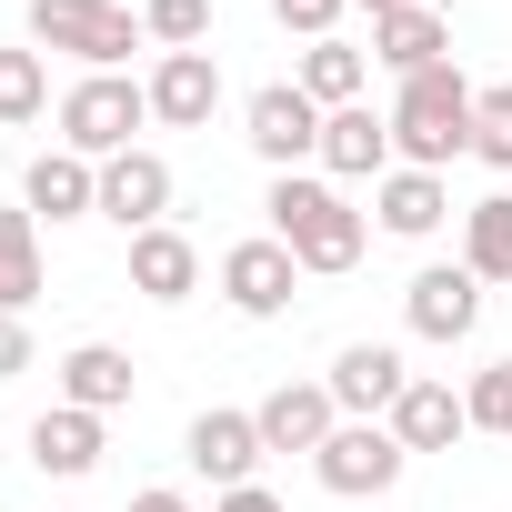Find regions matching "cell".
Returning a JSON list of instances; mask_svg holds the SVG:
<instances>
[{"instance_id": "21", "label": "cell", "mask_w": 512, "mask_h": 512, "mask_svg": "<svg viewBox=\"0 0 512 512\" xmlns=\"http://www.w3.org/2000/svg\"><path fill=\"white\" fill-rule=\"evenodd\" d=\"M31 472H51V482H81V472H101V412H71V402H51V412L31 422Z\"/></svg>"}, {"instance_id": "24", "label": "cell", "mask_w": 512, "mask_h": 512, "mask_svg": "<svg viewBox=\"0 0 512 512\" xmlns=\"http://www.w3.org/2000/svg\"><path fill=\"white\" fill-rule=\"evenodd\" d=\"M292 81H302V91H312L322 111H352V101H362V81H372V61H362L352 41H312Z\"/></svg>"}, {"instance_id": "20", "label": "cell", "mask_w": 512, "mask_h": 512, "mask_svg": "<svg viewBox=\"0 0 512 512\" xmlns=\"http://www.w3.org/2000/svg\"><path fill=\"white\" fill-rule=\"evenodd\" d=\"M392 432H402V452H452V442L472 432V402H462L452 382H422V372H412V392L392 402Z\"/></svg>"}, {"instance_id": "14", "label": "cell", "mask_w": 512, "mask_h": 512, "mask_svg": "<svg viewBox=\"0 0 512 512\" xmlns=\"http://www.w3.org/2000/svg\"><path fill=\"white\" fill-rule=\"evenodd\" d=\"M211 111H221V61H211V51H161V71H151V121L211 131Z\"/></svg>"}, {"instance_id": "23", "label": "cell", "mask_w": 512, "mask_h": 512, "mask_svg": "<svg viewBox=\"0 0 512 512\" xmlns=\"http://www.w3.org/2000/svg\"><path fill=\"white\" fill-rule=\"evenodd\" d=\"M31 302H41V221L0 211V312H31Z\"/></svg>"}, {"instance_id": "4", "label": "cell", "mask_w": 512, "mask_h": 512, "mask_svg": "<svg viewBox=\"0 0 512 512\" xmlns=\"http://www.w3.org/2000/svg\"><path fill=\"white\" fill-rule=\"evenodd\" d=\"M31 41L41 51H71L91 71H121L151 31H141V11H121V0H31Z\"/></svg>"}, {"instance_id": "15", "label": "cell", "mask_w": 512, "mask_h": 512, "mask_svg": "<svg viewBox=\"0 0 512 512\" xmlns=\"http://www.w3.org/2000/svg\"><path fill=\"white\" fill-rule=\"evenodd\" d=\"M21 211H31V221H91V211H101V161L41 151V161L21 171Z\"/></svg>"}, {"instance_id": "18", "label": "cell", "mask_w": 512, "mask_h": 512, "mask_svg": "<svg viewBox=\"0 0 512 512\" xmlns=\"http://www.w3.org/2000/svg\"><path fill=\"white\" fill-rule=\"evenodd\" d=\"M131 292L141 302H191L201 292V251H191V231H131Z\"/></svg>"}, {"instance_id": "3", "label": "cell", "mask_w": 512, "mask_h": 512, "mask_svg": "<svg viewBox=\"0 0 512 512\" xmlns=\"http://www.w3.org/2000/svg\"><path fill=\"white\" fill-rule=\"evenodd\" d=\"M141 121H151V81L91 71V81L61 91V151H81V161H121V151H141V141H131Z\"/></svg>"}, {"instance_id": "32", "label": "cell", "mask_w": 512, "mask_h": 512, "mask_svg": "<svg viewBox=\"0 0 512 512\" xmlns=\"http://www.w3.org/2000/svg\"><path fill=\"white\" fill-rule=\"evenodd\" d=\"M131 512H191V492H171V482H151V492H131Z\"/></svg>"}, {"instance_id": "2", "label": "cell", "mask_w": 512, "mask_h": 512, "mask_svg": "<svg viewBox=\"0 0 512 512\" xmlns=\"http://www.w3.org/2000/svg\"><path fill=\"white\" fill-rule=\"evenodd\" d=\"M392 151L412 161V171H442V161H462L472 151V81L442 61V71H412L402 91H392Z\"/></svg>"}, {"instance_id": "19", "label": "cell", "mask_w": 512, "mask_h": 512, "mask_svg": "<svg viewBox=\"0 0 512 512\" xmlns=\"http://www.w3.org/2000/svg\"><path fill=\"white\" fill-rule=\"evenodd\" d=\"M131 382H141V372H131V352H111V342H71V352H61V402H71V412H101V422H111V412L131 402Z\"/></svg>"}, {"instance_id": "6", "label": "cell", "mask_w": 512, "mask_h": 512, "mask_svg": "<svg viewBox=\"0 0 512 512\" xmlns=\"http://www.w3.org/2000/svg\"><path fill=\"white\" fill-rule=\"evenodd\" d=\"M402 432L392 422H342L322 452H312V472H322V492H342V502H372V492H392L402 482Z\"/></svg>"}, {"instance_id": "29", "label": "cell", "mask_w": 512, "mask_h": 512, "mask_svg": "<svg viewBox=\"0 0 512 512\" xmlns=\"http://www.w3.org/2000/svg\"><path fill=\"white\" fill-rule=\"evenodd\" d=\"M352 11V0H272V21L282 31H302V41H332V21Z\"/></svg>"}, {"instance_id": "9", "label": "cell", "mask_w": 512, "mask_h": 512, "mask_svg": "<svg viewBox=\"0 0 512 512\" xmlns=\"http://www.w3.org/2000/svg\"><path fill=\"white\" fill-rule=\"evenodd\" d=\"M402 322H412L422 342H472V322H482V282H472L462 262H422L412 292H402Z\"/></svg>"}, {"instance_id": "33", "label": "cell", "mask_w": 512, "mask_h": 512, "mask_svg": "<svg viewBox=\"0 0 512 512\" xmlns=\"http://www.w3.org/2000/svg\"><path fill=\"white\" fill-rule=\"evenodd\" d=\"M362 11H372V21H382V11H422V0H362Z\"/></svg>"}, {"instance_id": "12", "label": "cell", "mask_w": 512, "mask_h": 512, "mask_svg": "<svg viewBox=\"0 0 512 512\" xmlns=\"http://www.w3.org/2000/svg\"><path fill=\"white\" fill-rule=\"evenodd\" d=\"M101 221H121V231H161V221H171V161H161V151H121V161H101Z\"/></svg>"}, {"instance_id": "8", "label": "cell", "mask_w": 512, "mask_h": 512, "mask_svg": "<svg viewBox=\"0 0 512 512\" xmlns=\"http://www.w3.org/2000/svg\"><path fill=\"white\" fill-rule=\"evenodd\" d=\"M322 382H332L342 422H392V402L412 392V372H402V352H392V342H342Z\"/></svg>"}, {"instance_id": "22", "label": "cell", "mask_w": 512, "mask_h": 512, "mask_svg": "<svg viewBox=\"0 0 512 512\" xmlns=\"http://www.w3.org/2000/svg\"><path fill=\"white\" fill-rule=\"evenodd\" d=\"M462 272H472L482 292L512 282V191H492V201L462 211Z\"/></svg>"}, {"instance_id": "5", "label": "cell", "mask_w": 512, "mask_h": 512, "mask_svg": "<svg viewBox=\"0 0 512 512\" xmlns=\"http://www.w3.org/2000/svg\"><path fill=\"white\" fill-rule=\"evenodd\" d=\"M241 141L262 151L272 171H302V161H322V101L302 81H262L241 101Z\"/></svg>"}, {"instance_id": "30", "label": "cell", "mask_w": 512, "mask_h": 512, "mask_svg": "<svg viewBox=\"0 0 512 512\" xmlns=\"http://www.w3.org/2000/svg\"><path fill=\"white\" fill-rule=\"evenodd\" d=\"M31 372V332H21V312H0V382H21Z\"/></svg>"}, {"instance_id": "1", "label": "cell", "mask_w": 512, "mask_h": 512, "mask_svg": "<svg viewBox=\"0 0 512 512\" xmlns=\"http://www.w3.org/2000/svg\"><path fill=\"white\" fill-rule=\"evenodd\" d=\"M272 241L292 251L302 272H352L362 262V211L332 191V181H312V171H272Z\"/></svg>"}, {"instance_id": "16", "label": "cell", "mask_w": 512, "mask_h": 512, "mask_svg": "<svg viewBox=\"0 0 512 512\" xmlns=\"http://www.w3.org/2000/svg\"><path fill=\"white\" fill-rule=\"evenodd\" d=\"M372 61H382L392 81L442 71V61H452V21L432 11V0H422V11H382V21H372Z\"/></svg>"}, {"instance_id": "10", "label": "cell", "mask_w": 512, "mask_h": 512, "mask_svg": "<svg viewBox=\"0 0 512 512\" xmlns=\"http://www.w3.org/2000/svg\"><path fill=\"white\" fill-rule=\"evenodd\" d=\"M251 422H262V452H322L342 432V402H332V382H282L251 402Z\"/></svg>"}, {"instance_id": "7", "label": "cell", "mask_w": 512, "mask_h": 512, "mask_svg": "<svg viewBox=\"0 0 512 512\" xmlns=\"http://www.w3.org/2000/svg\"><path fill=\"white\" fill-rule=\"evenodd\" d=\"M292 292H302V262H292L272 231L221 251V302H231L241 322H282V312H292Z\"/></svg>"}, {"instance_id": "31", "label": "cell", "mask_w": 512, "mask_h": 512, "mask_svg": "<svg viewBox=\"0 0 512 512\" xmlns=\"http://www.w3.org/2000/svg\"><path fill=\"white\" fill-rule=\"evenodd\" d=\"M211 512H282V502H272V492H262V482H241V492H221V502H211Z\"/></svg>"}, {"instance_id": "26", "label": "cell", "mask_w": 512, "mask_h": 512, "mask_svg": "<svg viewBox=\"0 0 512 512\" xmlns=\"http://www.w3.org/2000/svg\"><path fill=\"white\" fill-rule=\"evenodd\" d=\"M472 161H492V171H512V81H492V91H472Z\"/></svg>"}, {"instance_id": "11", "label": "cell", "mask_w": 512, "mask_h": 512, "mask_svg": "<svg viewBox=\"0 0 512 512\" xmlns=\"http://www.w3.org/2000/svg\"><path fill=\"white\" fill-rule=\"evenodd\" d=\"M402 151H392V111L352 101V111H322V171L332 181H382Z\"/></svg>"}, {"instance_id": "25", "label": "cell", "mask_w": 512, "mask_h": 512, "mask_svg": "<svg viewBox=\"0 0 512 512\" xmlns=\"http://www.w3.org/2000/svg\"><path fill=\"white\" fill-rule=\"evenodd\" d=\"M51 111V71H41V51H0V131H31Z\"/></svg>"}, {"instance_id": "27", "label": "cell", "mask_w": 512, "mask_h": 512, "mask_svg": "<svg viewBox=\"0 0 512 512\" xmlns=\"http://www.w3.org/2000/svg\"><path fill=\"white\" fill-rule=\"evenodd\" d=\"M141 31L161 51H201L211 41V0H141Z\"/></svg>"}, {"instance_id": "13", "label": "cell", "mask_w": 512, "mask_h": 512, "mask_svg": "<svg viewBox=\"0 0 512 512\" xmlns=\"http://www.w3.org/2000/svg\"><path fill=\"white\" fill-rule=\"evenodd\" d=\"M191 472L201 482H221V492H241L251 472H262V422H251V412H191Z\"/></svg>"}, {"instance_id": "17", "label": "cell", "mask_w": 512, "mask_h": 512, "mask_svg": "<svg viewBox=\"0 0 512 512\" xmlns=\"http://www.w3.org/2000/svg\"><path fill=\"white\" fill-rule=\"evenodd\" d=\"M372 211H382V231H402V241H432V231L452 221V191H442V171H412V161H392V171L372 181Z\"/></svg>"}, {"instance_id": "28", "label": "cell", "mask_w": 512, "mask_h": 512, "mask_svg": "<svg viewBox=\"0 0 512 512\" xmlns=\"http://www.w3.org/2000/svg\"><path fill=\"white\" fill-rule=\"evenodd\" d=\"M462 402H472V432H502V442H512V362L472 372V392H462Z\"/></svg>"}]
</instances>
